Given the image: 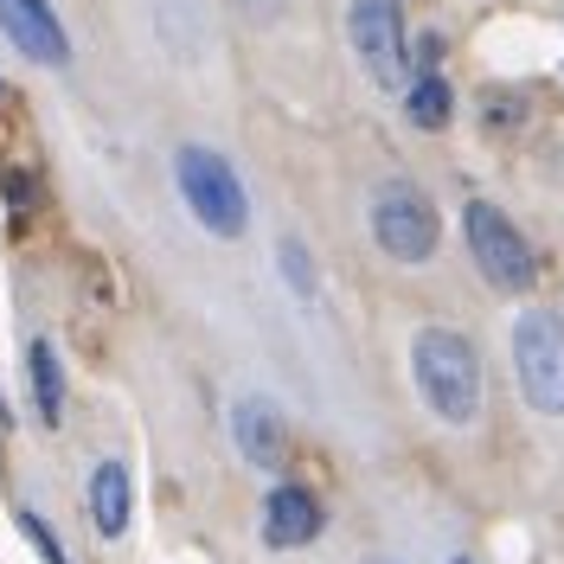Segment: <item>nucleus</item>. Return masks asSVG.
<instances>
[{
	"label": "nucleus",
	"mask_w": 564,
	"mask_h": 564,
	"mask_svg": "<svg viewBox=\"0 0 564 564\" xmlns=\"http://www.w3.org/2000/svg\"><path fill=\"white\" fill-rule=\"evenodd\" d=\"M456 564H468V558H456Z\"/></svg>",
	"instance_id": "a211bd4d"
},
{
	"label": "nucleus",
	"mask_w": 564,
	"mask_h": 564,
	"mask_svg": "<svg viewBox=\"0 0 564 564\" xmlns=\"http://www.w3.org/2000/svg\"><path fill=\"white\" fill-rule=\"evenodd\" d=\"M0 423H7V398H0Z\"/></svg>",
	"instance_id": "f3484780"
},
{
	"label": "nucleus",
	"mask_w": 564,
	"mask_h": 564,
	"mask_svg": "<svg viewBox=\"0 0 564 564\" xmlns=\"http://www.w3.org/2000/svg\"><path fill=\"white\" fill-rule=\"evenodd\" d=\"M174 180H180V199L193 206V218L206 225L212 238H238L250 225V199H245V180L231 174V161L218 148H180L174 154Z\"/></svg>",
	"instance_id": "f03ea898"
},
{
	"label": "nucleus",
	"mask_w": 564,
	"mask_h": 564,
	"mask_svg": "<svg viewBox=\"0 0 564 564\" xmlns=\"http://www.w3.org/2000/svg\"><path fill=\"white\" fill-rule=\"evenodd\" d=\"M238 13H245V20H276L282 0H238Z\"/></svg>",
	"instance_id": "dca6fc26"
},
{
	"label": "nucleus",
	"mask_w": 564,
	"mask_h": 564,
	"mask_svg": "<svg viewBox=\"0 0 564 564\" xmlns=\"http://www.w3.org/2000/svg\"><path fill=\"white\" fill-rule=\"evenodd\" d=\"M13 520H20V532H26V539L39 545V558H45V564H70V558H65V545H58V532L45 527V520H39L33 507H20Z\"/></svg>",
	"instance_id": "2eb2a0df"
},
{
	"label": "nucleus",
	"mask_w": 564,
	"mask_h": 564,
	"mask_svg": "<svg viewBox=\"0 0 564 564\" xmlns=\"http://www.w3.org/2000/svg\"><path fill=\"white\" fill-rule=\"evenodd\" d=\"M372 238L386 245V257L398 263H423L430 250H436V212L423 199L417 186H404V180H391L372 193Z\"/></svg>",
	"instance_id": "20e7f679"
},
{
	"label": "nucleus",
	"mask_w": 564,
	"mask_h": 564,
	"mask_svg": "<svg viewBox=\"0 0 564 564\" xmlns=\"http://www.w3.org/2000/svg\"><path fill=\"white\" fill-rule=\"evenodd\" d=\"M347 39H352L359 65H366V77L379 90H398L404 84V7L398 0H352Z\"/></svg>",
	"instance_id": "39448f33"
},
{
	"label": "nucleus",
	"mask_w": 564,
	"mask_h": 564,
	"mask_svg": "<svg viewBox=\"0 0 564 564\" xmlns=\"http://www.w3.org/2000/svg\"><path fill=\"white\" fill-rule=\"evenodd\" d=\"M26 366H33L39 417H45V423H58V417H65V366H58V347H52V340H33Z\"/></svg>",
	"instance_id": "f8f14e48"
},
{
	"label": "nucleus",
	"mask_w": 564,
	"mask_h": 564,
	"mask_svg": "<svg viewBox=\"0 0 564 564\" xmlns=\"http://www.w3.org/2000/svg\"><path fill=\"white\" fill-rule=\"evenodd\" d=\"M0 33L33 65H70V39L52 13V0H0Z\"/></svg>",
	"instance_id": "0eeeda50"
},
{
	"label": "nucleus",
	"mask_w": 564,
	"mask_h": 564,
	"mask_svg": "<svg viewBox=\"0 0 564 564\" xmlns=\"http://www.w3.org/2000/svg\"><path fill=\"white\" fill-rule=\"evenodd\" d=\"M513 372L532 411L564 417V321L545 308H527L513 321Z\"/></svg>",
	"instance_id": "7ed1b4c3"
},
{
	"label": "nucleus",
	"mask_w": 564,
	"mask_h": 564,
	"mask_svg": "<svg viewBox=\"0 0 564 564\" xmlns=\"http://www.w3.org/2000/svg\"><path fill=\"white\" fill-rule=\"evenodd\" d=\"M90 527L104 539L129 532V468L122 462H97V475H90Z\"/></svg>",
	"instance_id": "9b49d317"
},
{
	"label": "nucleus",
	"mask_w": 564,
	"mask_h": 564,
	"mask_svg": "<svg viewBox=\"0 0 564 564\" xmlns=\"http://www.w3.org/2000/svg\"><path fill=\"white\" fill-rule=\"evenodd\" d=\"M411 379H417L423 404L443 423H475V411H481V359L456 327H423L411 340Z\"/></svg>",
	"instance_id": "f257e3e1"
},
{
	"label": "nucleus",
	"mask_w": 564,
	"mask_h": 564,
	"mask_svg": "<svg viewBox=\"0 0 564 564\" xmlns=\"http://www.w3.org/2000/svg\"><path fill=\"white\" fill-rule=\"evenodd\" d=\"M404 116H411L417 129H443V122H449V84H443L436 70H423L417 84H411V97H404Z\"/></svg>",
	"instance_id": "ddd939ff"
},
{
	"label": "nucleus",
	"mask_w": 564,
	"mask_h": 564,
	"mask_svg": "<svg viewBox=\"0 0 564 564\" xmlns=\"http://www.w3.org/2000/svg\"><path fill=\"white\" fill-rule=\"evenodd\" d=\"M231 436H238L245 462H257V468H276L282 462V417L270 398H238L231 404Z\"/></svg>",
	"instance_id": "1a4fd4ad"
},
{
	"label": "nucleus",
	"mask_w": 564,
	"mask_h": 564,
	"mask_svg": "<svg viewBox=\"0 0 564 564\" xmlns=\"http://www.w3.org/2000/svg\"><path fill=\"white\" fill-rule=\"evenodd\" d=\"M462 231H468V250H475V263H481V276L494 289H527L532 282V250L527 238L488 206V199H475V206L462 212Z\"/></svg>",
	"instance_id": "423d86ee"
},
{
	"label": "nucleus",
	"mask_w": 564,
	"mask_h": 564,
	"mask_svg": "<svg viewBox=\"0 0 564 564\" xmlns=\"http://www.w3.org/2000/svg\"><path fill=\"white\" fill-rule=\"evenodd\" d=\"M321 532V500L308 488H276L270 500H263V539L270 545H308Z\"/></svg>",
	"instance_id": "6e6552de"
},
{
	"label": "nucleus",
	"mask_w": 564,
	"mask_h": 564,
	"mask_svg": "<svg viewBox=\"0 0 564 564\" xmlns=\"http://www.w3.org/2000/svg\"><path fill=\"white\" fill-rule=\"evenodd\" d=\"M154 33L174 58L206 52V0H154Z\"/></svg>",
	"instance_id": "9d476101"
},
{
	"label": "nucleus",
	"mask_w": 564,
	"mask_h": 564,
	"mask_svg": "<svg viewBox=\"0 0 564 564\" xmlns=\"http://www.w3.org/2000/svg\"><path fill=\"white\" fill-rule=\"evenodd\" d=\"M282 276H289V289H295V295H302V302H315V263H308V250H302V238H282Z\"/></svg>",
	"instance_id": "4468645a"
}]
</instances>
